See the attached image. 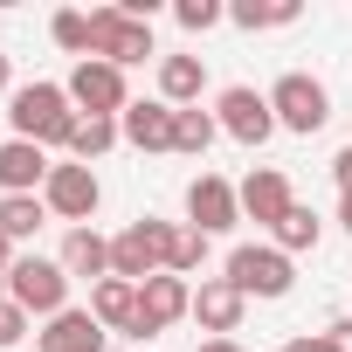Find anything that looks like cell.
Segmentation results:
<instances>
[{"mask_svg":"<svg viewBox=\"0 0 352 352\" xmlns=\"http://www.w3.org/2000/svg\"><path fill=\"white\" fill-rule=\"evenodd\" d=\"M242 311H249V297H242L228 276H208V283L194 290V324L214 331V338H235V331H242Z\"/></svg>","mask_w":352,"mask_h":352,"instance_id":"obj_13","label":"cell"},{"mask_svg":"<svg viewBox=\"0 0 352 352\" xmlns=\"http://www.w3.org/2000/svg\"><path fill=\"white\" fill-rule=\"evenodd\" d=\"M270 111H276V124H283V131L311 138V131H324L331 97H324V83H318V76L290 69V76H276V83H270Z\"/></svg>","mask_w":352,"mask_h":352,"instance_id":"obj_6","label":"cell"},{"mask_svg":"<svg viewBox=\"0 0 352 352\" xmlns=\"http://www.w3.org/2000/svg\"><path fill=\"white\" fill-rule=\"evenodd\" d=\"M338 221H345V235H352V194H345V208H338Z\"/></svg>","mask_w":352,"mask_h":352,"instance_id":"obj_35","label":"cell"},{"mask_svg":"<svg viewBox=\"0 0 352 352\" xmlns=\"http://www.w3.org/2000/svg\"><path fill=\"white\" fill-rule=\"evenodd\" d=\"M118 138H124V131H118V118H76V131H69V152H76V166H90V159H104Z\"/></svg>","mask_w":352,"mask_h":352,"instance_id":"obj_22","label":"cell"},{"mask_svg":"<svg viewBox=\"0 0 352 352\" xmlns=\"http://www.w3.org/2000/svg\"><path fill=\"white\" fill-rule=\"evenodd\" d=\"M331 180H338V194H352V145L331 159Z\"/></svg>","mask_w":352,"mask_h":352,"instance_id":"obj_30","label":"cell"},{"mask_svg":"<svg viewBox=\"0 0 352 352\" xmlns=\"http://www.w3.org/2000/svg\"><path fill=\"white\" fill-rule=\"evenodd\" d=\"M187 221H194L201 235H228V228L242 221V194L221 180V173H201V180L187 187Z\"/></svg>","mask_w":352,"mask_h":352,"instance_id":"obj_11","label":"cell"},{"mask_svg":"<svg viewBox=\"0 0 352 352\" xmlns=\"http://www.w3.org/2000/svg\"><path fill=\"white\" fill-rule=\"evenodd\" d=\"M90 56L111 69H131L152 56V21H131L124 8H97L90 14Z\"/></svg>","mask_w":352,"mask_h":352,"instance_id":"obj_5","label":"cell"},{"mask_svg":"<svg viewBox=\"0 0 352 352\" xmlns=\"http://www.w3.org/2000/svg\"><path fill=\"white\" fill-rule=\"evenodd\" d=\"M90 318H97L104 331H131V318H138V283H124V276L90 283Z\"/></svg>","mask_w":352,"mask_h":352,"instance_id":"obj_18","label":"cell"},{"mask_svg":"<svg viewBox=\"0 0 352 352\" xmlns=\"http://www.w3.org/2000/svg\"><path fill=\"white\" fill-rule=\"evenodd\" d=\"M0 297H8V276H0Z\"/></svg>","mask_w":352,"mask_h":352,"instance_id":"obj_36","label":"cell"},{"mask_svg":"<svg viewBox=\"0 0 352 352\" xmlns=\"http://www.w3.org/2000/svg\"><path fill=\"white\" fill-rule=\"evenodd\" d=\"M49 35H56V49H69V56H90V14L63 8V14L49 21Z\"/></svg>","mask_w":352,"mask_h":352,"instance_id":"obj_27","label":"cell"},{"mask_svg":"<svg viewBox=\"0 0 352 352\" xmlns=\"http://www.w3.org/2000/svg\"><path fill=\"white\" fill-rule=\"evenodd\" d=\"M214 124L235 138V145H263L276 131V111H270V90H249V83H228L221 104H214Z\"/></svg>","mask_w":352,"mask_h":352,"instance_id":"obj_10","label":"cell"},{"mask_svg":"<svg viewBox=\"0 0 352 352\" xmlns=\"http://www.w3.org/2000/svg\"><path fill=\"white\" fill-rule=\"evenodd\" d=\"M69 104L83 111V118H124L131 111V90H124V69H111V63H97V56H83L76 69H69Z\"/></svg>","mask_w":352,"mask_h":352,"instance_id":"obj_8","label":"cell"},{"mask_svg":"<svg viewBox=\"0 0 352 352\" xmlns=\"http://www.w3.org/2000/svg\"><path fill=\"white\" fill-rule=\"evenodd\" d=\"M42 221H49L42 194H0V235H8L14 249H21L28 235H42Z\"/></svg>","mask_w":352,"mask_h":352,"instance_id":"obj_20","label":"cell"},{"mask_svg":"<svg viewBox=\"0 0 352 352\" xmlns=\"http://www.w3.org/2000/svg\"><path fill=\"white\" fill-rule=\"evenodd\" d=\"M194 352H242L235 338H208V345H194Z\"/></svg>","mask_w":352,"mask_h":352,"instance_id":"obj_34","label":"cell"},{"mask_svg":"<svg viewBox=\"0 0 352 352\" xmlns=\"http://www.w3.org/2000/svg\"><path fill=\"white\" fill-rule=\"evenodd\" d=\"M228 21L249 28V35H256V28H290V21H297V0H235Z\"/></svg>","mask_w":352,"mask_h":352,"instance_id":"obj_23","label":"cell"},{"mask_svg":"<svg viewBox=\"0 0 352 352\" xmlns=\"http://www.w3.org/2000/svg\"><path fill=\"white\" fill-rule=\"evenodd\" d=\"M201 90H208V63L201 56H159V97L173 111H194Z\"/></svg>","mask_w":352,"mask_h":352,"instance_id":"obj_17","label":"cell"},{"mask_svg":"<svg viewBox=\"0 0 352 352\" xmlns=\"http://www.w3.org/2000/svg\"><path fill=\"white\" fill-rule=\"evenodd\" d=\"M235 194H242V221H256V228H276V221L297 208V194H290V180H283L276 166H256Z\"/></svg>","mask_w":352,"mask_h":352,"instance_id":"obj_12","label":"cell"},{"mask_svg":"<svg viewBox=\"0 0 352 352\" xmlns=\"http://www.w3.org/2000/svg\"><path fill=\"white\" fill-rule=\"evenodd\" d=\"M173 221H131V228H118L111 235V276H124V283H145V276H159L166 270V256H173Z\"/></svg>","mask_w":352,"mask_h":352,"instance_id":"obj_2","label":"cell"},{"mask_svg":"<svg viewBox=\"0 0 352 352\" xmlns=\"http://www.w3.org/2000/svg\"><path fill=\"white\" fill-rule=\"evenodd\" d=\"M21 338H28V311H21L14 297H0V352L21 345Z\"/></svg>","mask_w":352,"mask_h":352,"instance_id":"obj_28","label":"cell"},{"mask_svg":"<svg viewBox=\"0 0 352 352\" xmlns=\"http://www.w3.org/2000/svg\"><path fill=\"white\" fill-rule=\"evenodd\" d=\"M173 21H180L187 35H208L214 21H228V8L221 0H173Z\"/></svg>","mask_w":352,"mask_h":352,"instance_id":"obj_26","label":"cell"},{"mask_svg":"<svg viewBox=\"0 0 352 352\" xmlns=\"http://www.w3.org/2000/svg\"><path fill=\"white\" fill-rule=\"evenodd\" d=\"M221 138V124H214V111H173V152H187V159H201L208 145Z\"/></svg>","mask_w":352,"mask_h":352,"instance_id":"obj_21","label":"cell"},{"mask_svg":"<svg viewBox=\"0 0 352 352\" xmlns=\"http://www.w3.org/2000/svg\"><path fill=\"white\" fill-rule=\"evenodd\" d=\"M201 263H208V235H201V228H180V235H173V256H166V270H173V276H194Z\"/></svg>","mask_w":352,"mask_h":352,"instance_id":"obj_25","label":"cell"},{"mask_svg":"<svg viewBox=\"0 0 352 352\" xmlns=\"http://www.w3.org/2000/svg\"><path fill=\"white\" fill-rule=\"evenodd\" d=\"M180 318H194V283H187V276L159 270V276H145V283H138V318H131V338H159L166 324H180Z\"/></svg>","mask_w":352,"mask_h":352,"instance_id":"obj_7","label":"cell"},{"mask_svg":"<svg viewBox=\"0 0 352 352\" xmlns=\"http://www.w3.org/2000/svg\"><path fill=\"white\" fill-rule=\"evenodd\" d=\"M56 263H63L69 276H97V283H104V276H111V242H104L97 228H69Z\"/></svg>","mask_w":352,"mask_h":352,"instance_id":"obj_19","label":"cell"},{"mask_svg":"<svg viewBox=\"0 0 352 352\" xmlns=\"http://www.w3.org/2000/svg\"><path fill=\"white\" fill-rule=\"evenodd\" d=\"M283 352H331V338L324 331H297V338H283Z\"/></svg>","mask_w":352,"mask_h":352,"instance_id":"obj_29","label":"cell"},{"mask_svg":"<svg viewBox=\"0 0 352 352\" xmlns=\"http://www.w3.org/2000/svg\"><path fill=\"white\" fill-rule=\"evenodd\" d=\"M76 104H69V90L63 83H21L14 97H8V124H14V138H28V145H69V131H76Z\"/></svg>","mask_w":352,"mask_h":352,"instance_id":"obj_1","label":"cell"},{"mask_svg":"<svg viewBox=\"0 0 352 352\" xmlns=\"http://www.w3.org/2000/svg\"><path fill=\"white\" fill-rule=\"evenodd\" d=\"M270 235H276V249H283V256H304V249H318V235H324V221H318L311 208H290V214H283V221H276Z\"/></svg>","mask_w":352,"mask_h":352,"instance_id":"obj_24","label":"cell"},{"mask_svg":"<svg viewBox=\"0 0 352 352\" xmlns=\"http://www.w3.org/2000/svg\"><path fill=\"white\" fill-rule=\"evenodd\" d=\"M118 131H124V145H138V152H173V104H166V97H145V104H131V111L118 118Z\"/></svg>","mask_w":352,"mask_h":352,"instance_id":"obj_16","label":"cell"},{"mask_svg":"<svg viewBox=\"0 0 352 352\" xmlns=\"http://www.w3.org/2000/svg\"><path fill=\"white\" fill-rule=\"evenodd\" d=\"M0 90H8V97L21 90V83H14V63H8V56H0Z\"/></svg>","mask_w":352,"mask_h":352,"instance_id":"obj_33","label":"cell"},{"mask_svg":"<svg viewBox=\"0 0 352 352\" xmlns=\"http://www.w3.org/2000/svg\"><path fill=\"white\" fill-rule=\"evenodd\" d=\"M104 338H111V331H104L90 311L69 304V311H56V318L35 331V352H104Z\"/></svg>","mask_w":352,"mask_h":352,"instance_id":"obj_15","label":"cell"},{"mask_svg":"<svg viewBox=\"0 0 352 352\" xmlns=\"http://www.w3.org/2000/svg\"><path fill=\"white\" fill-rule=\"evenodd\" d=\"M97 201H104V187H97V173L90 166H56L49 173V187H42V208L56 214V221H69V228H90V214H97Z\"/></svg>","mask_w":352,"mask_h":352,"instance_id":"obj_9","label":"cell"},{"mask_svg":"<svg viewBox=\"0 0 352 352\" xmlns=\"http://www.w3.org/2000/svg\"><path fill=\"white\" fill-rule=\"evenodd\" d=\"M49 173H56V159H49L42 145H28V138H8V145H0V194H42Z\"/></svg>","mask_w":352,"mask_h":352,"instance_id":"obj_14","label":"cell"},{"mask_svg":"<svg viewBox=\"0 0 352 352\" xmlns=\"http://www.w3.org/2000/svg\"><path fill=\"white\" fill-rule=\"evenodd\" d=\"M228 283H235L242 297H290L297 263H290L276 242H242V249L228 256Z\"/></svg>","mask_w":352,"mask_h":352,"instance_id":"obj_3","label":"cell"},{"mask_svg":"<svg viewBox=\"0 0 352 352\" xmlns=\"http://www.w3.org/2000/svg\"><path fill=\"white\" fill-rule=\"evenodd\" d=\"M324 338H331V352H352V318H338V324H324Z\"/></svg>","mask_w":352,"mask_h":352,"instance_id":"obj_31","label":"cell"},{"mask_svg":"<svg viewBox=\"0 0 352 352\" xmlns=\"http://www.w3.org/2000/svg\"><path fill=\"white\" fill-rule=\"evenodd\" d=\"M14 263H21V256H14V242H8V235H0V276H8Z\"/></svg>","mask_w":352,"mask_h":352,"instance_id":"obj_32","label":"cell"},{"mask_svg":"<svg viewBox=\"0 0 352 352\" xmlns=\"http://www.w3.org/2000/svg\"><path fill=\"white\" fill-rule=\"evenodd\" d=\"M8 297H14L28 318H56V311H69V270L49 263V256H21V263L8 270Z\"/></svg>","mask_w":352,"mask_h":352,"instance_id":"obj_4","label":"cell"}]
</instances>
